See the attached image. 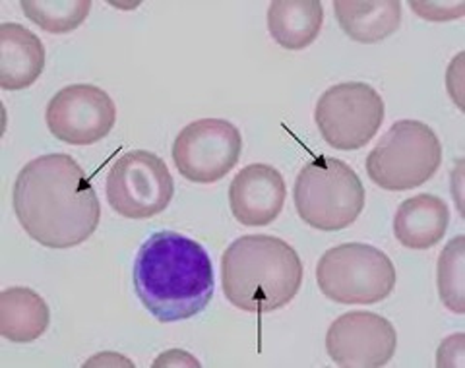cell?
<instances>
[{
  "mask_svg": "<svg viewBox=\"0 0 465 368\" xmlns=\"http://www.w3.org/2000/svg\"><path fill=\"white\" fill-rule=\"evenodd\" d=\"M12 205L29 237L53 250L85 243L101 219L95 188L68 154H47L25 164L12 188Z\"/></svg>",
  "mask_w": 465,
  "mask_h": 368,
  "instance_id": "cell-1",
  "label": "cell"
},
{
  "mask_svg": "<svg viewBox=\"0 0 465 368\" xmlns=\"http://www.w3.org/2000/svg\"><path fill=\"white\" fill-rule=\"evenodd\" d=\"M133 279L136 297L162 323L194 318L213 299L215 277L208 250L174 231H157L142 243Z\"/></svg>",
  "mask_w": 465,
  "mask_h": 368,
  "instance_id": "cell-2",
  "label": "cell"
},
{
  "mask_svg": "<svg viewBox=\"0 0 465 368\" xmlns=\"http://www.w3.org/2000/svg\"><path fill=\"white\" fill-rule=\"evenodd\" d=\"M302 283V262L289 243L272 234H246L222 256L225 299L242 313L266 314L285 308Z\"/></svg>",
  "mask_w": 465,
  "mask_h": 368,
  "instance_id": "cell-3",
  "label": "cell"
},
{
  "mask_svg": "<svg viewBox=\"0 0 465 368\" xmlns=\"http://www.w3.org/2000/svg\"><path fill=\"white\" fill-rule=\"evenodd\" d=\"M293 200L299 217L309 227L336 233L359 219L365 208V186L345 161L318 155L301 169Z\"/></svg>",
  "mask_w": 465,
  "mask_h": 368,
  "instance_id": "cell-4",
  "label": "cell"
},
{
  "mask_svg": "<svg viewBox=\"0 0 465 368\" xmlns=\"http://www.w3.org/2000/svg\"><path fill=\"white\" fill-rule=\"evenodd\" d=\"M442 164L436 132L420 121H398L367 155L369 179L382 190L403 193L429 183Z\"/></svg>",
  "mask_w": 465,
  "mask_h": 368,
  "instance_id": "cell-5",
  "label": "cell"
},
{
  "mask_svg": "<svg viewBox=\"0 0 465 368\" xmlns=\"http://www.w3.org/2000/svg\"><path fill=\"white\" fill-rule=\"evenodd\" d=\"M316 283L326 297L340 304H376L396 287L394 262L367 243H343L320 256Z\"/></svg>",
  "mask_w": 465,
  "mask_h": 368,
  "instance_id": "cell-6",
  "label": "cell"
},
{
  "mask_svg": "<svg viewBox=\"0 0 465 368\" xmlns=\"http://www.w3.org/2000/svg\"><path fill=\"white\" fill-rule=\"evenodd\" d=\"M384 99L365 82H343L328 87L314 109L320 136L333 150L365 147L384 123Z\"/></svg>",
  "mask_w": 465,
  "mask_h": 368,
  "instance_id": "cell-7",
  "label": "cell"
},
{
  "mask_svg": "<svg viewBox=\"0 0 465 368\" xmlns=\"http://www.w3.org/2000/svg\"><path fill=\"white\" fill-rule=\"evenodd\" d=\"M111 208L126 219H152L165 212L174 196V183L165 161L133 150L114 161L105 186Z\"/></svg>",
  "mask_w": 465,
  "mask_h": 368,
  "instance_id": "cell-8",
  "label": "cell"
},
{
  "mask_svg": "<svg viewBox=\"0 0 465 368\" xmlns=\"http://www.w3.org/2000/svg\"><path fill=\"white\" fill-rule=\"evenodd\" d=\"M241 152V130L225 119L194 121L173 142L174 167L194 184L222 181L239 164Z\"/></svg>",
  "mask_w": 465,
  "mask_h": 368,
  "instance_id": "cell-9",
  "label": "cell"
},
{
  "mask_svg": "<svg viewBox=\"0 0 465 368\" xmlns=\"http://www.w3.org/2000/svg\"><path fill=\"white\" fill-rule=\"evenodd\" d=\"M45 123L51 134L70 145H92L111 134L116 123L113 97L94 84H72L49 101Z\"/></svg>",
  "mask_w": 465,
  "mask_h": 368,
  "instance_id": "cell-10",
  "label": "cell"
},
{
  "mask_svg": "<svg viewBox=\"0 0 465 368\" xmlns=\"http://www.w3.org/2000/svg\"><path fill=\"white\" fill-rule=\"evenodd\" d=\"M398 333L388 318L369 311L345 313L330 323L326 351L343 368H378L394 357Z\"/></svg>",
  "mask_w": 465,
  "mask_h": 368,
  "instance_id": "cell-11",
  "label": "cell"
},
{
  "mask_svg": "<svg viewBox=\"0 0 465 368\" xmlns=\"http://www.w3.org/2000/svg\"><path fill=\"white\" fill-rule=\"evenodd\" d=\"M287 186L280 169L252 164L241 169L229 186V208L244 227H266L280 217Z\"/></svg>",
  "mask_w": 465,
  "mask_h": 368,
  "instance_id": "cell-12",
  "label": "cell"
},
{
  "mask_svg": "<svg viewBox=\"0 0 465 368\" xmlns=\"http://www.w3.org/2000/svg\"><path fill=\"white\" fill-rule=\"evenodd\" d=\"M47 53L41 39L22 24H0V87L22 92L45 70Z\"/></svg>",
  "mask_w": 465,
  "mask_h": 368,
  "instance_id": "cell-13",
  "label": "cell"
},
{
  "mask_svg": "<svg viewBox=\"0 0 465 368\" xmlns=\"http://www.w3.org/2000/svg\"><path fill=\"white\" fill-rule=\"evenodd\" d=\"M450 225L448 204L434 194L411 196L394 215V234L410 250H429L439 244Z\"/></svg>",
  "mask_w": 465,
  "mask_h": 368,
  "instance_id": "cell-14",
  "label": "cell"
},
{
  "mask_svg": "<svg viewBox=\"0 0 465 368\" xmlns=\"http://www.w3.org/2000/svg\"><path fill=\"white\" fill-rule=\"evenodd\" d=\"M333 14L343 34L362 45L388 39L401 25L400 0H336Z\"/></svg>",
  "mask_w": 465,
  "mask_h": 368,
  "instance_id": "cell-15",
  "label": "cell"
},
{
  "mask_svg": "<svg viewBox=\"0 0 465 368\" xmlns=\"http://www.w3.org/2000/svg\"><path fill=\"white\" fill-rule=\"evenodd\" d=\"M47 301L29 287H8L0 293V335L12 343H34L49 330Z\"/></svg>",
  "mask_w": 465,
  "mask_h": 368,
  "instance_id": "cell-16",
  "label": "cell"
},
{
  "mask_svg": "<svg viewBox=\"0 0 465 368\" xmlns=\"http://www.w3.org/2000/svg\"><path fill=\"white\" fill-rule=\"evenodd\" d=\"M322 24L324 6L320 0H273L268 8V32L287 51L312 45Z\"/></svg>",
  "mask_w": 465,
  "mask_h": 368,
  "instance_id": "cell-17",
  "label": "cell"
},
{
  "mask_svg": "<svg viewBox=\"0 0 465 368\" xmlns=\"http://www.w3.org/2000/svg\"><path fill=\"white\" fill-rule=\"evenodd\" d=\"M25 18L53 35L72 34L90 16V0H24Z\"/></svg>",
  "mask_w": 465,
  "mask_h": 368,
  "instance_id": "cell-18",
  "label": "cell"
},
{
  "mask_svg": "<svg viewBox=\"0 0 465 368\" xmlns=\"http://www.w3.org/2000/svg\"><path fill=\"white\" fill-rule=\"evenodd\" d=\"M436 287L442 304L454 314H465V237L450 241L436 264Z\"/></svg>",
  "mask_w": 465,
  "mask_h": 368,
  "instance_id": "cell-19",
  "label": "cell"
},
{
  "mask_svg": "<svg viewBox=\"0 0 465 368\" xmlns=\"http://www.w3.org/2000/svg\"><path fill=\"white\" fill-rule=\"evenodd\" d=\"M411 10L417 14L419 18L429 20V22H450V20H460L465 14V3L463 0H430V3H425V0H411L410 3Z\"/></svg>",
  "mask_w": 465,
  "mask_h": 368,
  "instance_id": "cell-20",
  "label": "cell"
},
{
  "mask_svg": "<svg viewBox=\"0 0 465 368\" xmlns=\"http://www.w3.org/2000/svg\"><path fill=\"white\" fill-rule=\"evenodd\" d=\"M463 355H465V335L454 333L446 337L440 343L439 351H436V366H463Z\"/></svg>",
  "mask_w": 465,
  "mask_h": 368,
  "instance_id": "cell-21",
  "label": "cell"
},
{
  "mask_svg": "<svg viewBox=\"0 0 465 368\" xmlns=\"http://www.w3.org/2000/svg\"><path fill=\"white\" fill-rule=\"evenodd\" d=\"M152 366L153 368H163V366H196L198 368L200 361L183 349H171L162 353V355L152 363Z\"/></svg>",
  "mask_w": 465,
  "mask_h": 368,
  "instance_id": "cell-22",
  "label": "cell"
},
{
  "mask_svg": "<svg viewBox=\"0 0 465 368\" xmlns=\"http://www.w3.org/2000/svg\"><path fill=\"white\" fill-rule=\"evenodd\" d=\"M84 366H134V363L119 355V353H99V355L85 361Z\"/></svg>",
  "mask_w": 465,
  "mask_h": 368,
  "instance_id": "cell-23",
  "label": "cell"
},
{
  "mask_svg": "<svg viewBox=\"0 0 465 368\" xmlns=\"http://www.w3.org/2000/svg\"><path fill=\"white\" fill-rule=\"evenodd\" d=\"M463 53H460L456 58L452 66L448 68V92L454 95V101H456V94H461V61H463Z\"/></svg>",
  "mask_w": 465,
  "mask_h": 368,
  "instance_id": "cell-24",
  "label": "cell"
},
{
  "mask_svg": "<svg viewBox=\"0 0 465 368\" xmlns=\"http://www.w3.org/2000/svg\"><path fill=\"white\" fill-rule=\"evenodd\" d=\"M140 3H133V5H119V3H113V6H119V8H134L138 6Z\"/></svg>",
  "mask_w": 465,
  "mask_h": 368,
  "instance_id": "cell-25",
  "label": "cell"
}]
</instances>
